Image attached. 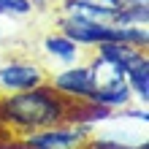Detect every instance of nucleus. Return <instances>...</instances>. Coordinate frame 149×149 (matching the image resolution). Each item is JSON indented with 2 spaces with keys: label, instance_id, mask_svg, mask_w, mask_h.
Listing matches in <instances>:
<instances>
[{
  "label": "nucleus",
  "instance_id": "obj_1",
  "mask_svg": "<svg viewBox=\"0 0 149 149\" xmlns=\"http://www.w3.org/2000/svg\"><path fill=\"white\" fill-rule=\"evenodd\" d=\"M3 111L8 119L19 122L24 127H43L63 117V103L54 95H49L46 90L33 87V92H22V95L8 98Z\"/></svg>",
  "mask_w": 149,
  "mask_h": 149
},
{
  "label": "nucleus",
  "instance_id": "obj_2",
  "mask_svg": "<svg viewBox=\"0 0 149 149\" xmlns=\"http://www.w3.org/2000/svg\"><path fill=\"white\" fill-rule=\"evenodd\" d=\"M54 87L68 95H81L90 98V92L95 90V71L92 68H71V71L60 73L54 79Z\"/></svg>",
  "mask_w": 149,
  "mask_h": 149
},
{
  "label": "nucleus",
  "instance_id": "obj_3",
  "mask_svg": "<svg viewBox=\"0 0 149 149\" xmlns=\"http://www.w3.org/2000/svg\"><path fill=\"white\" fill-rule=\"evenodd\" d=\"M41 71L36 65H8L0 71V84L6 90H33L41 84Z\"/></svg>",
  "mask_w": 149,
  "mask_h": 149
},
{
  "label": "nucleus",
  "instance_id": "obj_4",
  "mask_svg": "<svg viewBox=\"0 0 149 149\" xmlns=\"http://www.w3.org/2000/svg\"><path fill=\"white\" fill-rule=\"evenodd\" d=\"M90 98H92L95 103H103V106H125L127 98H130V87L125 84V79L111 76L109 84L95 87V90L90 92Z\"/></svg>",
  "mask_w": 149,
  "mask_h": 149
},
{
  "label": "nucleus",
  "instance_id": "obj_5",
  "mask_svg": "<svg viewBox=\"0 0 149 149\" xmlns=\"http://www.w3.org/2000/svg\"><path fill=\"white\" fill-rule=\"evenodd\" d=\"M79 141H81V133H76V130H52V133H41L30 138V144L36 149H73Z\"/></svg>",
  "mask_w": 149,
  "mask_h": 149
},
{
  "label": "nucleus",
  "instance_id": "obj_6",
  "mask_svg": "<svg viewBox=\"0 0 149 149\" xmlns=\"http://www.w3.org/2000/svg\"><path fill=\"white\" fill-rule=\"evenodd\" d=\"M130 76V87H133V92L136 95H141V100H146V95H149V71H146V57L138 54L133 63L127 65V71Z\"/></svg>",
  "mask_w": 149,
  "mask_h": 149
},
{
  "label": "nucleus",
  "instance_id": "obj_7",
  "mask_svg": "<svg viewBox=\"0 0 149 149\" xmlns=\"http://www.w3.org/2000/svg\"><path fill=\"white\" fill-rule=\"evenodd\" d=\"M46 49L52 52L54 57H60V60H65V63H71V60L76 57V43L71 41V38H46Z\"/></svg>",
  "mask_w": 149,
  "mask_h": 149
},
{
  "label": "nucleus",
  "instance_id": "obj_8",
  "mask_svg": "<svg viewBox=\"0 0 149 149\" xmlns=\"http://www.w3.org/2000/svg\"><path fill=\"white\" fill-rule=\"evenodd\" d=\"M30 0H0V14H27Z\"/></svg>",
  "mask_w": 149,
  "mask_h": 149
},
{
  "label": "nucleus",
  "instance_id": "obj_9",
  "mask_svg": "<svg viewBox=\"0 0 149 149\" xmlns=\"http://www.w3.org/2000/svg\"><path fill=\"white\" fill-rule=\"evenodd\" d=\"M95 149H125V146H117V144H106V141H100V144H95Z\"/></svg>",
  "mask_w": 149,
  "mask_h": 149
},
{
  "label": "nucleus",
  "instance_id": "obj_10",
  "mask_svg": "<svg viewBox=\"0 0 149 149\" xmlns=\"http://www.w3.org/2000/svg\"><path fill=\"white\" fill-rule=\"evenodd\" d=\"M106 6H119V0H103Z\"/></svg>",
  "mask_w": 149,
  "mask_h": 149
},
{
  "label": "nucleus",
  "instance_id": "obj_11",
  "mask_svg": "<svg viewBox=\"0 0 149 149\" xmlns=\"http://www.w3.org/2000/svg\"><path fill=\"white\" fill-rule=\"evenodd\" d=\"M133 3H146V0H133Z\"/></svg>",
  "mask_w": 149,
  "mask_h": 149
}]
</instances>
